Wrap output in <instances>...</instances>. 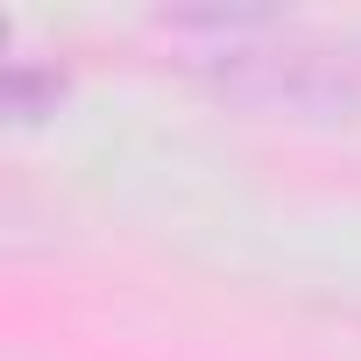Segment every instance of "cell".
<instances>
[{
  "mask_svg": "<svg viewBox=\"0 0 361 361\" xmlns=\"http://www.w3.org/2000/svg\"><path fill=\"white\" fill-rule=\"evenodd\" d=\"M199 78L241 106L298 114V121H354L361 114V50L312 43V36H227L220 50L192 57Z\"/></svg>",
  "mask_w": 361,
  "mask_h": 361,
  "instance_id": "6da1fadb",
  "label": "cell"
}]
</instances>
